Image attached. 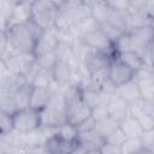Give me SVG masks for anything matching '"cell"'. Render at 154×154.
<instances>
[{"label": "cell", "instance_id": "cell-1", "mask_svg": "<svg viewBox=\"0 0 154 154\" xmlns=\"http://www.w3.org/2000/svg\"><path fill=\"white\" fill-rule=\"evenodd\" d=\"M58 11V1H32L30 18L45 30H54Z\"/></svg>", "mask_w": 154, "mask_h": 154}, {"label": "cell", "instance_id": "cell-2", "mask_svg": "<svg viewBox=\"0 0 154 154\" xmlns=\"http://www.w3.org/2000/svg\"><path fill=\"white\" fill-rule=\"evenodd\" d=\"M1 32L6 35L8 41L17 49V52L26 53V54H34L36 41L34 40V37L29 32L25 23L6 28L5 30H1Z\"/></svg>", "mask_w": 154, "mask_h": 154}, {"label": "cell", "instance_id": "cell-3", "mask_svg": "<svg viewBox=\"0 0 154 154\" xmlns=\"http://www.w3.org/2000/svg\"><path fill=\"white\" fill-rule=\"evenodd\" d=\"M13 125L14 130L22 134L31 132L41 126L40 111L31 107L19 109L13 114Z\"/></svg>", "mask_w": 154, "mask_h": 154}, {"label": "cell", "instance_id": "cell-4", "mask_svg": "<svg viewBox=\"0 0 154 154\" xmlns=\"http://www.w3.org/2000/svg\"><path fill=\"white\" fill-rule=\"evenodd\" d=\"M135 71L131 70L129 66H126L124 63H122L119 59L113 58L108 66V78L111 82L117 87H122L135 78Z\"/></svg>", "mask_w": 154, "mask_h": 154}, {"label": "cell", "instance_id": "cell-5", "mask_svg": "<svg viewBox=\"0 0 154 154\" xmlns=\"http://www.w3.org/2000/svg\"><path fill=\"white\" fill-rule=\"evenodd\" d=\"M82 40L93 49L97 52H102L107 54L111 58H116L113 43L103 35V32L100 30V28L93 32H89L82 37Z\"/></svg>", "mask_w": 154, "mask_h": 154}, {"label": "cell", "instance_id": "cell-6", "mask_svg": "<svg viewBox=\"0 0 154 154\" xmlns=\"http://www.w3.org/2000/svg\"><path fill=\"white\" fill-rule=\"evenodd\" d=\"M52 72H53L55 84L58 85V88L63 89L64 87L72 84L73 72H75V64L58 60L57 64L54 65Z\"/></svg>", "mask_w": 154, "mask_h": 154}, {"label": "cell", "instance_id": "cell-7", "mask_svg": "<svg viewBox=\"0 0 154 154\" xmlns=\"http://www.w3.org/2000/svg\"><path fill=\"white\" fill-rule=\"evenodd\" d=\"M31 2L32 1H16L13 10L11 12V16L6 25L2 26L1 30H5L6 28L13 26V25L26 23L31 16Z\"/></svg>", "mask_w": 154, "mask_h": 154}, {"label": "cell", "instance_id": "cell-8", "mask_svg": "<svg viewBox=\"0 0 154 154\" xmlns=\"http://www.w3.org/2000/svg\"><path fill=\"white\" fill-rule=\"evenodd\" d=\"M66 117H67V123L78 126L84 120L91 117V108L82 100L72 106L66 107Z\"/></svg>", "mask_w": 154, "mask_h": 154}, {"label": "cell", "instance_id": "cell-9", "mask_svg": "<svg viewBox=\"0 0 154 154\" xmlns=\"http://www.w3.org/2000/svg\"><path fill=\"white\" fill-rule=\"evenodd\" d=\"M59 45V38L55 30H47L43 36L36 42L35 49H34V57H40L46 53L55 52L57 47Z\"/></svg>", "mask_w": 154, "mask_h": 154}, {"label": "cell", "instance_id": "cell-10", "mask_svg": "<svg viewBox=\"0 0 154 154\" xmlns=\"http://www.w3.org/2000/svg\"><path fill=\"white\" fill-rule=\"evenodd\" d=\"M45 146L49 154H72L77 146V142L66 141L55 132L47 140Z\"/></svg>", "mask_w": 154, "mask_h": 154}, {"label": "cell", "instance_id": "cell-11", "mask_svg": "<svg viewBox=\"0 0 154 154\" xmlns=\"http://www.w3.org/2000/svg\"><path fill=\"white\" fill-rule=\"evenodd\" d=\"M54 94L53 88H45V87H35L31 88V97H30V107L37 111L43 109L49 103L52 96Z\"/></svg>", "mask_w": 154, "mask_h": 154}, {"label": "cell", "instance_id": "cell-12", "mask_svg": "<svg viewBox=\"0 0 154 154\" xmlns=\"http://www.w3.org/2000/svg\"><path fill=\"white\" fill-rule=\"evenodd\" d=\"M107 111H108V116L112 119L120 123L123 119H125L129 116V103L125 102L120 96L114 94L111 96L107 103Z\"/></svg>", "mask_w": 154, "mask_h": 154}, {"label": "cell", "instance_id": "cell-13", "mask_svg": "<svg viewBox=\"0 0 154 154\" xmlns=\"http://www.w3.org/2000/svg\"><path fill=\"white\" fill-rule=\"evenodd\" d=\"M113 58L108 57L107 54L102 53V52H97V51H91V53L88 55V58L85 59V61L83 63L84 66L87 67L88 72L90 75L101 71L103 69H107L109 66V63Z\"/></svg>", "mask_w": 154, "mask_h": 154}, {"label": "cell", "instance_id": "cell-14", "mask_svg": "<svg viewBox=\"0 0 154 154\" xmlns=\"http://www.w3.org/2000/svg\"><path fill=\"white\" fill-rule=\"evenodd\" d=\"M57 132V129H51V128H45V126H40L38 129L25 134V143H26V148L30 147H36V146H41L45 144L47 142V140L53 136Z\"/></svg>", "mask_w": 154, "mask_h": 154}, {"label": "cell", "instance_id": "cell-15", "mask_svg": "<svg viewBox=\"0 0 154 154\" xmlns=\"http://www.w3.org/2000/svg\"><path fill=\"white\" fill-rule=\"evenodd\" d=\"M117 95L120 96L125 102H128L129 105L138 102L142 100V95H141V90L138 84L135 81H131L122 87H119L117 89Z\"/></svg>", "mask_w": 154, "mask_h": 154}, {"label": "cell", "instance_id": "cell-16", "mask_svg": "<svg viewBox=\"0 0 154 154\" xmlns=\"http://www.w3.org/2000/svg\"><path fill=\"white\" fill-rule=\"evenodd\" d=\"M119 128L125 134V136L130 138H141L144 132L140 122L131 116H128L125 119H123L119 123Z\"/></svg>", "mask_w": 154, "mask_h": 154}, {"label": "cell", "instance_id": "cell-17", "mask_svg": "<svg viewBox=\"0 0 154 154\" xmlns=\"http://www.w3.org/2000/svg\"><path fill=\"white\" fill-rule=\"evenodd\" d=\"M90 7V16L99 23L102 24L108 20L112 8L109 7L107 1H89Z\"/></svg>", "mask_w": 154, "mask_h": 154}, {"label": "cell", "instance_id": "cell-18", "mask_svg": "<svg viewBox=\"0 0 154 154\" xmlns=\"http://www.w3.org/2000/svg\"><path fill=\"white\" fill-rule=\"evenodd\" d=\"M153 22L154 19L143 11L130 12L128 13V32H130L131 30L142 28V26L153 25Z\"/></svg>", "mask_w": 154, "mask_h": 154}, {"label": "cell", "instance_id": "cell-19", "mask_svg": "<svg viewBox=\"0 0 154 154\" xmlns=\"http://www.w3.org/2000/svg\"><path fill=\"white\" fill-rule=\"evenodd\" d=\"M117 59H119L122 63H124L126 66H129L131 70H134L135 72L144 69L146 66H148L144 61V59L135 51H129V52H125V53H122V54H118L116 57Z\"/></svg>", "mask_w": 154, "mask_h": 154}, {"label": "cell", "instance_id": "cell-20", "mask_svg": "<svg viewBox=\"0 0 154 154\" xmlns=\"http://www.w3.org/2000/svg\"><path fill=\"white\" fill-rule=\"evenodd\" d=\"M78 143L82 144L87 150H90V149H99L105 143V140L94 129L91 131L79 134L78 135Z\"/></svg>", "mask_w": 154, "mask_h": 154}, {"label": "cell", "instance_id": "cell-21", "mask_svg": "<svg viewBox=\"0 0 154 154\" xmlns=\"http://www.w3.org/2000/svg\"><path fill=\"white\" fill-rule=\"evenodd\" d=\"M77 20L73 16H71L70 13L59 10L57 18H55V24H54V30L57 31H67L72 28H75Z\"/></svg>", "mask_w": 154, "mask_h": 154}, {"label": "cell", "instance_id": "cell-22", "mask_svg": "<svg viewBox=\"0 0 154 154\" xmlns=\"http://www.w3.org/2000/svg\"><path fill=\"white\" fill-rule=\"evenodd\" d=\"M119 128V123L116 122L114 119H112L111 117H107L100 122H96V125H95V131L106 141V138L114 131Z\"/></svg>", "mask_w": 154, "mask_h": 154}, {"label": "cell", "instance_id": "cell-23", "mask_svg": "<svg viewBox=\"0 0 154 154\" xmlns=\"http://www.w3.org/2000/svg\"><path fill=\"white\" fill-rule=\"evenodd\" d=\"M75 28H76L79 37H83L84 35L97 30L100 28V24L91 16H88V17H84V18H81L79 20H77Z\"/></svg>", "mask_w": 154, "mask_h": 154}, {"label": "cell", "instance_id": "cell-24", "mask_svg": "<svg viewBox=\"0 0 154 154\" xmlns=\"http://www.w3.org/2000/svg\"><path fill=\"white\" fill-rule=\"evenodd\" d=\"M31 84H26L25 87H23L22 89H19L18 91H16L13 95V99L16 101V105L18 107V109H24L30 107V97H31Z\"/></svg>", "mask_w": 154, "mask_h": 154}, {"label": "cell", "instance_id": "cell-25", "mask_svg": "<svg viewBox=\"0 0 154 154\" xmlns=\"http://www.w3.org/2000/svg\"><path fill=\"white\" fill-rule=\"evenodd\" d=\"M72 52H73V57L76 59V61L78 63H84L85 59L88 58V55L91 53V48L81 38H77L72 45Z\"/></svg>", "mask_w": 154, "mask_h": 154}, {"label": "cell", "instance_id": "cell-26", "mask_svg": "<svg viewBox=\"0 0 154 154\" xmlns=\"http://www.w3.org/2000/svg\"><path fill=\"white\" fill-rule=\"evenodd\" d=\"M113 48H114V53L116 57L118 54L129 52V51H134L132 49V40H131V35L130 32H123L114 42H113Z\"/></svg>", "mask_w": 154, "mask_h": 154}, {"label": "cell", "instance_id": "cell-27", "mask_svg": "<svg viewBox=\"0 0 154 154\" xmlns=\"http://www.w3.org/2000/svg\"><path fill=\"white\" fill-rule=\"evenodd\" d=\"M107 22L111 23L112 25H114L117 29H119L123 32L128 31V13L126 12L112 10Z\"/></svg>", "mask_w": 154, "mask_h": 154}, {"label": "cell", "instance_id": "cell-28", "mask_svg": "<svg viewBox=\"0 0 154 154\" xmlns=\"http://www.w3.org/2000/svg\"><path fill=\"white\" fill-rule=\"evenodd\" d=\"M18 111L13 95L8 93H0V112L13 116Z\"/></svg>", "mask_w": 154, "mask_h": 154}, {"label": "cell", "instance_id": "cell-29", "mask_svg": "<svg viewBox=\"0 0 154 154\" xmlns=\"http://www.w3.org/2000/svg\"><path fill=\"white\" fill-rule=\"evenodd\" d=\"M57 135H59L60 137H63L66 141L77 142L79 134H78V129L76 125H73L71 123H65L64 125H61L57 129Z\"/></svg>", "mask_w": 154, "mask_h": 154}, {"label": "cell", "instance_id": "cell-30", "mask_svg": "<svg viewBox=\"0 0 154 154\" xmlns=\"http://www.w3.org/2000/svg\"><path fill=\"white\" fill-rule=\"evenodd\" d=\"M35 59H36V63L40 65V67L41 69H45V70H53L54 65L58 61V58H57L55 52L42 54L40 57H36Z\"/></svg>", "mask_w": 154, "mask_h": 154}, {"label": "cell", "instance_id": "cell-31", "mask_svg": "<svg viewBox=\"0 0 154 154\" xmlns=\"http://www.w3.org/2000/svg\"><path fill=\"white\" fill-rule=\"evenodd\" d=\"M141 148H143L141 138H130V137H128L124 141V143L120 146L122 154H134V153L138 152Z\"/></svg>", "mask_w": 154, "mask_h": 154}, {"label": "cell", "instance_id": "cell-32", "mask_svg": "<svg viewBox=\"0 0 154 154\" xmlns=\"http://www.w3.org/2000/svg\"><path fill=\"white\" fill-rule=\"evenodd\" d=\"M100 30L103 32V35H105L112 43L123 34V31H120L119 29H117L114 25H112V24L108 23V22H105V23L100 24Z\"/></svg>", "mask_w": 154, "mask_h": 154}, {"label": "cell", "instance_id": "cell-33", "mask_svg": "<svg viewBox=\"0 0 154 154\" xmlns=\"http://www.w3.org/2000/svg\"><path fill=\"white\" fill-rule=\"evenodd\" d=\"M13 130V116L0 112V135H7Z\"/></svg>", "mask_w": 154, "mask_h": 154}, {"label": "cell", "instance_id": "cell-34", "mask_svg": "<svg viewBox=\"0 0 154 154\" xmlns=\"http://www.w3.org/2000/svg\"><path fill=\"white\" fill-rule=\"evenodd\" d=\"M128 137L125 136V134L120 130V128H118L117 130H114L107 138H106V142L111 143V144H114V146H122L124 143V141L126 140Z\"/></svg>", "mask_w": 154, "mask_h": 154}, {"label": "cell", "instance_id": "cell-35", "mask_svg": "<svg viewBox=\"0 0 154 154\" xmlns=\"http://www.w3.org/2000/svg\"><path fill=\"white\" fill-rule=\"evenodd\" d=\"M109 7L112 10L116 11H120V12H129L130 11V6H131V1L129 0H112V1H107Z\"/></svg>", "mask_w": 154, "mask_h": 154}, {"label": "cell", "instance_id": "cell-36", "mask_svg": "<svg viewBox=\"0 0 154 154\" xmlns=\"http://www.w3.org/2000/svg\"><path fill=\"white\" fill-rule=\"evenodd\" d=\"M141 141H142L143 148L154 152V129L144 131L142 137H141Z\"/></svg>", "mask_w": 154, "mask_h": 154}, {"label": "cell", "instance_id": "cell-37", "mask_svg": "<svg viewBox=\"0 0 154 154\" xmlns=\"http://www.w3.org/2000/svg\"><path fill=\"white\" fill-rule=\"evenodd\" d=\"M107 117H109L108 111H107V105H100V106L91 109V118L95 122H100Z\"/></svg>", "mask_w": 154, "mask_h": 154}, {"label": "cell", "instance_id": "cell-38", "mask_svg": "<svg viewBox=\"0 0 154 154\" xmlns=\"http://www.w3.org/2000/svg\"><path fill=\"white\" fill-rule=\"evenodd\" d=\"M99 149H100L101 154H122V149H120L119 146L111 144V143H108L106 141Z\"/></svg>", "mask_w": 154, "mask_h": 154}, {"label": "cell", "instance_id": "cell-39", "mask_svg": "<svg viewBox=\"0 0 154 154\" xmlns=\"http://www.w3.org/2000/svg\"><path fill=\"white\" fill-rule=\"evenodd\" d=\"M137 120L140 122V124H141V126H142L143 131H148V130L154 129V119H153L152 117L147 116L146 113H144V114H142Z\"/></svg>", "mask_w": 154, "mask_h": 154}, {"label": "cell", "instance_id": "cell-40", "mask_svg": "<svg viewBox=\"0 0 154 154\" xmlns=\"http://www.w3.org/2000/svg\"><path fill=\"white\" fill-rule=\"evenodd\" d=\"M142 105H143V111H144V113L154 119V101L142 100Z\"/></svg>", "mask_w": 154, "mask_h": 154}, {"label": "cell", "instance_id": "cell-41", "mask_svg": "<svg viewBox=\"0 0 154 154\" xmlns=\"http://www.w3.org/2000/svg\"><path fill=\"white\" fill-rule=\"evenodd\" d=\"M28 154H49V153H48L46 146L45 144H41V146L28 148Z\"/></svg>", "mask_w": 154, "mask_h": 154}, {"label": "cell", "instance_id": "cell-42", "mask_svg": "<svg viewBox=\"0 0 154 154\" xmlns=\"http://www.w3.org/2000/svg\"><path fill=\"white\" fill-rule=\"evenodd\" d=\"M143 12H146L149 17H152L154 19V1H146Z\"/></svg>", "mask_w": 154, "mask_h": 154}, {"label": "cell", "instance_id": "cell-43", "mask_svg": "<svg viewBox=\"0 0 154 154\" xmlns=\"http://www.w3.org/2000/svg\"><path fill=\"white\" fill-rule=\"evenodd\" d=\"M5 154H28V148L14 149V150H11V152H8V153H5Z\"/></svg>", "mask_w": 154, "mask_h": 154}, {"label": "cell", "instance_id": "cell-44", "mask_svg": "<svg viewBox=\"0 0 154 154\" xmlns=\"http://www.w3.org/2000/svg\"><path fill=\"white\" fill-rule=\"evenodd\" d=\"M149 66L154 70V46L152 47L150 53H149Z\"/></svg>", "mask_w": 154, "mask_h": 154}, {"label": "cell", "instance_id": "cell-45", "mask_svg": "<svg viewBox=\"0 0 154 154\" xmlns=\"http://www.w3.org/2000/svg\"><path fill=\"white\" fill-rule=\"evenodd\" d=\"M134 154H154L152 150H149V149H146V148H141L138 152H136V153H134Z\"/></svg>", "mask_w": 154, "mask_h": 154}, {"label": "cell", "instance_id": "cell-46", "mask_svg": "<svg viewBox=\"0 0 154 154\" xmlns=\"http://www.w3.org/2000/svg\"><path fill=\"white\" fill-rule=\"evenodd\" d=\"M85 154H101V153H100V149H90Z\"/></svg>", "mask_w": 154, "mask_h": 154}, {"label": "cell", "instance_id": "cell-47", "mask_svg": "<svg viewBox=\"0 0 154 154\" xmlns=\"http://www.w3.org/2000/svg\"><path fill=\"white\" fill-rule=\"evenodd\" d=\"M153 28H154V22H153Z\"/></svg>", "mask_w": 154, "mask_h": 154}]
</instances>
